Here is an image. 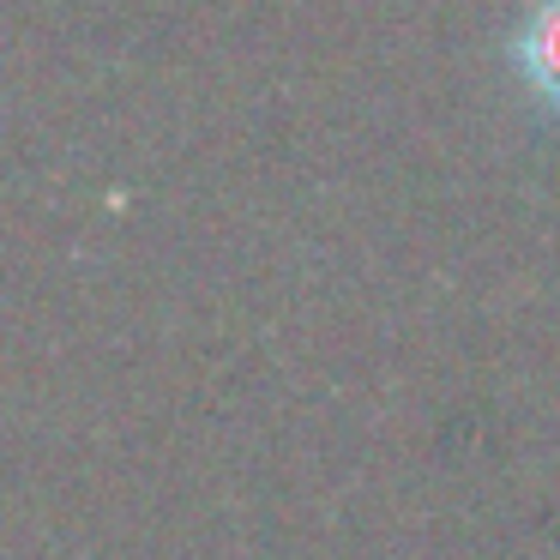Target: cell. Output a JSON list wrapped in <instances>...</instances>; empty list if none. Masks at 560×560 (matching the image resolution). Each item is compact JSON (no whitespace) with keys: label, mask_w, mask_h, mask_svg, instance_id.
Returning <instances> with one entry per match:
<instances>
[{"label":"cell","mask_w":560,"mask_h":560,"mask_svg":"<svg viewBox=\"0 0 560 560\" xmlns=\"http://www.w3.org/2000/svg\"><path fill=\"white\" fill-rule=\"evenodd\" d=\"M512 67L536 91V103L560 109V0H536L512 31Z\"/></svg>","instance_id":"obj_1"}]
</instances>
